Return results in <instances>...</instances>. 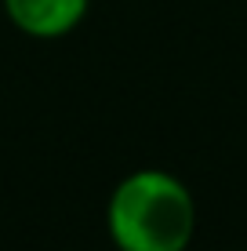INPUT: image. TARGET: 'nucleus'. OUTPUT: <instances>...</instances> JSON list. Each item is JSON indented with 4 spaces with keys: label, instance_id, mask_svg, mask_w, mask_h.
Segmentation results:
<instances>
[{
    "label": "nucleus",
    "instance_id": "nucleus-2",
    "mask_svg": "<svg viewBox=\"0 0 247 251\" xmlns=\"http://www.w3.org/2000/svg\"><path fill=\"white\" fill-rule=\"evenodd\" d=\"M4 15L29 40H62L88 19L91 0H0Z\"/></svg>",
    "mask_w": 247,
    "mask_h": 251
},
{
    "label": "nucleus",
    "instance_id": "nucleus-1",
    "mask_svg": "<svg viewBox=\"0 0 247 251\" xmlns=\"http://www.w3.org/2000/svg\"><path fill=\"white\" fill-rule=\"evenodd\" d=\"M106 233L116 251H185L197 233V201L171 171L138 168L109 193Z\"/></svg>",
    "mask_w": 247,
    "mask_h": 251
}]
</instances>
